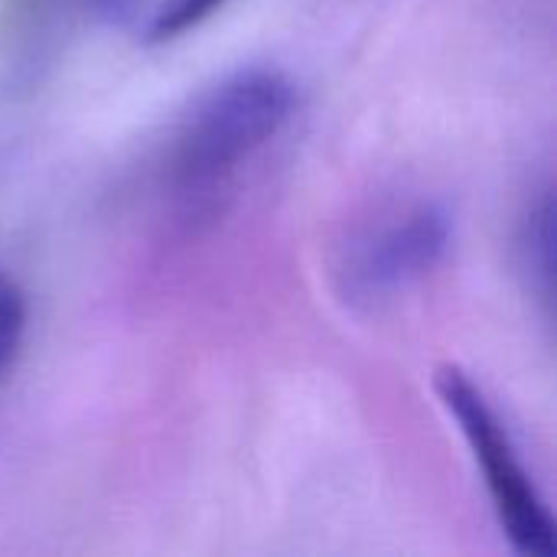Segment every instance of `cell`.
Wrapping results in <instances>:
<instances>
[{
  "label": "cell",
  "mask_w": 557,
  "mask_h": 557,
  "mask_svg": "<svg viewBox=\"0 0 557 557\" xmlns=\"http://www.w3.org/2000/svg\"><path fill=\"white\" fill-rule=\"evenodd\" d=\"M294 85L277 69H238L206 88L166 147V180L180 196H209L264 150L294 114Z\"/></svg>",
  "instance_id": "obj_1"
},
{
  "label": "cell",
  "mask_w": 557,
  "mask_h": 557,
  "mask_svg": "<svg viewBox=\"0 0 557 557\" xmlns=\"http://www.w3.org/2000/svg\"><path fill=\"white\" fill-rule=\"evenodd\" d=\"M434 388L441 405L460 424V434L470 444L476 467L483 470L486 493L512 548L529 557H555L557 542L552 509L539 493L535 480L529 476L519 447L509 428L503 424L499 411L493 408V401L457 366H441L434 375Z\"/></svg>",
  "instance_id": "obj_2"
},
{
  "label": "cell",
  "mask_w": 557,
  "mask_h": 557,
  "mask_svg": "<svg viewBox=\"0 0 557 557\" xmlns=\"http://www.w3.org/2000/svg\"><path fill=\"white\" fill-rule=\"evenodd\" d=\"M450 219L431 202H418L372 225L346 261L349 290L359 297H385L421 281L447 251Z\"/></svg>",
  "instance_id": "obj_3"
},
{
  "label": "cell",
  "mask_w": 557,
  "mask_h": 557,
  "mask_svg": "<svg viewBox=\"0 0 557 557\" xmlns=\"http://www.w3.org/2000/svg\"><path fill=\"white\" fill-rule=\"evenodd\" d=\"M26 333V300L13 277L0 271V379L13 366Z\"/></svg>",
  "instance_id": "obj_4"
},
{
  "label": "cell",
  "mask_w": 557,
  "mask_h": 557,
  "mask_svg": "<svg viewBox=\"0 0 557 557\" xmlns=\"http://www.w3.org/2000/svg\"><path fill=\"white\" fill-rule=\"evenodd\" d=\"M225 0H163L147 26L150 39L157 42H166V39H176L180 33L199 26L206 16H212Z\"/></svg>",
  "instance_id": "obj_5"
}]
</instances>
